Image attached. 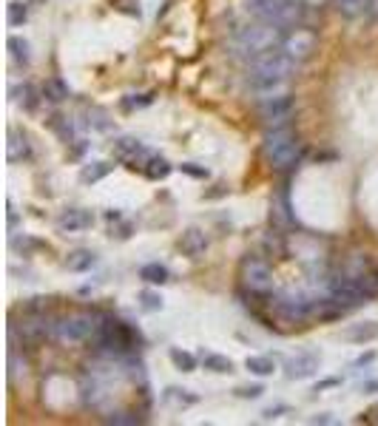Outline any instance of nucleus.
I'll use <instances>...</instances> for the list:
<instances>
[{
  "mask_svg": "<svg viewBox=\"0 0 378 426\" xmlns=\"http://www.w3.org/2000/svg\"><path fill=\"white\" fill-rule=\"evenodd\" d=\"M111 171H114V165H108V162H88V165H83V171H80V182L83 185H94V182L106 179Z\"/></svg>",
  "mask_w": 378,
  "mask_h": 426,
  "instance_id": "obj_18",
  "label": "nucleus"
},
{
  "mask_svg": "<svg viewBox=\"0 0 378 426\" xmlns=\"http://www.w3.org/2000/svg\"><path fill=\"white\" fill-rule=\"evenodd\" d=\"M54 131L60 134V139L63 142H74V125L68 123V116H54Z\"/></svg>",
  "mask_w": 378,
  "mask_h": 426,
  "instance_id": "obj_31",
  "label": "nucleus"
},
{
  "mask_svg": "<svg viewBox=\"0 0 378 426\" xmlns=\"http://www.w3.org/2000/svg\"><path fill=\"white\" fill-rule=\"evenodd\" d=\"M23 97V108L26 111H34L37 108V94H34V85L23 83V85H14L12 88V100H20Z\"/></svg>",
  "mask_w": 378,
  "mask_h": 426,
  "instance_id": "obj_26",
  "label": "nucleus"
},
{
  "mask_svg": "<svg viewBox=\"0 0 378 426\" xmlns=\"http://www.w3.org/2000/svg\"><path fill=\"white\" fill-rule=\"evenodd\" d=\"M40 94H43V97L49 100V103H63V100H68V97H72V88H68V85H66L60 77H49V80L43 83Z\"/></svg>",
  "mask_w": 378,
  "mask_h": 426,
  "instance_id": "obj_16",
  "label": "nucleus"
},
{
  "mask_svg": "<svg viewBox=\"0 0 378 426\" xmlns=\"http://www.w3.org/2000/svg\"><path fill=\"white\" fill-rule=\"evenodd\" d=\"M63 265H66L68 273H86V270H91L94 265H97V256H94L91 250H86V247H80V250L68 253Z\"/></svg>",
  "mask_w": 378,
  "mask_h": 426,
  "instance_id": "obj_15",
  "label": "nucleus"
},
{
  "mask_svg": "<svg viewBox=\"0 0 378 426\" xmlns=\"http://www.w3.org/2000/svg\"><path fill=\"white\" fill-rule=\"evenodd\" d=\"M248 14H253L262 23H273V26H296V20L301 17V9L296 6V0H248L245 3Z\"/></svg>",
  "mask_w": 378,
  "mask_h": 426,
  "instance_id": "obj_4",
  "label": "nucleus"
},
{
  "mask_svg": "<svg viewBox=\"0 0 378 426\" xmlns=\"http://www.w3.org/2000/svg\"><path fill=\"white\" fill-rule=\"evenodd\" d=\"M151 103H154L151 94H134V97L123 100V108H126V111H134V108H146V105H151Z\"/></svg>",
  "mask_w": 378,
  "mask_h": 426,
  "instance_id": "obj_34",
  "label": "nucleus"
},
{
  "mask_svg": "<svg viewBox=\"0 0 378 426\" xmlns=\"http://www.w3.org/2000/svg\"><path fill=\"white\" fill-rule=\"evenodd\" d=\"M375 336H378L375 321H364V324H356V327L344 329V338L347 341H372Z\"/></svg>",
  "mask_w": 378,
  "mask_h": 426,
  "instance_id": "obj_24",
  "label": "nucleus"
},
{
  "mask_svg": "<svg viewBox=\"0 0 378 426\" xmlns=\"http://www.w3.org/2000/svg\"><path fill=\"white\" fill-rule=\"evenodd\" d=\"M296 60L288 57L285 52H268L259 54L248 63V83L250 88L262 91V94H273L279 88H285V83L296 74Z\"/></svg>",
  "mask_w": 378,
  "mask_h": 426,
  "instance_id": "obj_1",
  "label": "nucleus"
},
{
  "mask_svg": "<svg viewBox=\"0 0 378 426\" xmlns=\"http://www.w3.org/2000/svg\"><path fill=\"white\" fill-rule=\"evenodd\" d=\"M262 392H265V387H262V384H253V387H239V389H236V395H239V398H250V400L262 398Z\"/></svg>",
  "mask_w": 378,
  "mask_h": 426,
  "instance_id": "obj_36",
  "label": "nucleus"
},
{
  "mask_svg": "<svg viewBox=\"0 0 378 426\" xmlns=\"http://www.w3.org/2000/svg\"><path fill=\"white\" fill-rule=\"evenodd\" d=\"M139 278H143L146 284H168L171 281V270L159 265V262H148L139 267Z\"/></svg>",
  "mask_w": 378,
  "mask_h": 426,
  "instance_id": "obj_17",
  "label": "nucleus"
},
{
  "mask_svg": "<svg viewBox=\"0 0 378 426\" xmlns=\"http://www.w3.org/2000/svg\"><path fill=\"white\" fill-rule=\"evenodd\" d=\"M174 171V165L168 162V159H162V156H151L148 159V165L143 168V174L148 176V179H154V182H159V179H165Z\"/></svg>",
  "mask_w": 378,
  "mask_h": 426,
  "instance_id": "obj_22",
  "label": "nucleus"
},
{
  "mask_svg": "<svg viewBox=\"0 0 378 426\" xmlns=\"http://www.w3.org/2000/svg\"><path fill=\"white\" fill-rule=\"evenodd\" d=\"M114 156L120 159V162H126L128 168H139V171H143L154 154H151L139 139H134V136H120V139L114 142Z\"/></svg>",
  "mask_w": 378,
  "mask_h": 426,
  "instance_id": "obj_9",
  "label": "nucleus"
},
{
  "mask_svg": "<svg viewBox=\"0 0 378 426\" xmlns=\"http://www.w3.org/2000/svg\"><path fill=\"white\" fill-rule=\"evenodd\" d=\"M139 301H143V310H148V313L162 310V296L154 293V290H143V293H139Z\"/></svg>",
  "mask_w": 378,
  "mask_h": 426,
  "instance_id": "obj_32",
  "label": "nucleus"
},
{
  "mask_svg": "<svg viewBox=\"0 0 378 426\" xmlns=\"http://www.w3.org/2000/svg\"><path fill=\"white\" fill-rule=\"evenodd\" d=\"M94 225V213L83 210V207H68L60 213V219H57V230L60 233H80L86 227Z\"/></svg>",
  "mask_w": 378,
  "mask_h": 426,
  "instance_id": "obj_12",
  "label": "nucleus"
},
{
  "mask_svg": "<svg viewBox=\"0 0 378 426\" xmlns=\"http://www.w3.org/2000/svg\"><path fill=\"white\" fill-rule=\"evenodd\" d=\"M281 43H285V32L281 26H273V23H253V26H245L239 29V34L233 37L230 49L236 57H259V54H268V52H276L281 49Z\"/></svg>",
  "mask_w": 378,
  "mask_h": 426,
  "instance_id": "obj_2",
  "label": "nucleus"
},
{
  "mask_svg": "<svg viewBox=\"0 0 378 426\" xmlns=\"http://www.w3.org/2000/svg\"><path fill=\"white\" fill-rule=\"evenodd\" d=\"M245 367H248L253 375H259V378H268V375L276 372V361L270 358V355H248V358H245Z\"/></svg>",
  "mask_w": 378,
  "mask_h": 426,
  "instance_id": "obj_21",
  "label": "nucleus"
},
{
  "mask_svg": "<svg viewBox=\"0 0 378 426\" xmlns=\"http://www.w3.org/2000/svg\"><path fill=\"white\" fill-rule=\"evenodd\" d=\"M97 327H100V318L97 316H91V313H72V316H63L57 318L54 324V338L60 341H86L88 336L97 333Z\"/></svg>",
  "mask_w": 378,
  "mask_h": 426,
  "instance_id": "obj_5",
  "label": "nucleus"
},
{
  "mask_svg": "<svg viewBox=\"0 0 378 426\" xmlns=\"http://www.w3.org/2000/svg\"><path fill=\"white\" fill-rule=\"evenodd\" d=\"M372 9V0H336V12L344 17H359Z\"/></svg>",
  "mask_w": 378,
  "mask_h": 426,
  "instance_id": "obj_23",
  "label": "nucleus"
},
{
  "mask_svg": "<svg viewBox=\"0 0 378 426\" xmlns=\"http://www.w3.org/2000/svg\"><path fill=\"white\" fill-rule=\"evenodd\" d=\"M262 154H265L268 165H270V168H276V171H288V168H293V165H299V159H301V145H299V136H296V131L290 128V123L273 125V128L265 134Z\"/></svg>",
  "mask_w": 378,
  "mask_h": 426,
  "instance_id": "obj_3",
  "label": "nucleus"
},
{
  "mask_svg": "<svg viewBox=\"0 0 378 426\" xmlns=\"http://www.w3.org/2000/svg\"><path fill=\"white\" fill-rule=\"evenodd\" d=\"M32 156V145H29V139L26 134H23L20 128L9 125V136H6V159L9 162H23V159H29Z\"/></svg>",
  "mask_w": 378,
  "mask_h": 426,
  "instance_id": "obj_14",
  "label": "nucleus"
},
{
  "mask_svg": "<svg viewBox=\"0 0 378 426\" xmlns=\"http://www.w3.org/2000/svg\"><path fill=\"white\" fill-rule=\"evenodd\" d=\"M270 307L288 321H304L313 316V301H307L304 296H296V293H279L273 296Z\"/></svg>",
  "mask_w": 378,
  "mask_h": 426,
  "instance_id": "obj_7",
  "label": "nucleus"
},
{
  "mask_svg": "<svg viewBox=\"0 0 378 426\" xmlns=\"http://www.w3.org/2000/svg\"><path fill=\"white\" fill-rule=\"evenodd\" d=\"M316 32L310 29H293L290 34H285V43H281V52H285L288 57H293L296 63H304L310 60L313 52H316Z\"/></svg>",
  "mask_w": 378,
  "mask_h": 426,
  "instance_id": "obj_8",
  "label": "nucleus"
},
{
  "mask_svg": "<svg viewBox=\"0 0 378 426\" xmlns=\"http://www.w3.org/2000/svg\"><path fill=\"white\" fill-rule=\"evenodd\" d=\"M339 384H341V378H324V381H319L316 392H321V389H330V387H339Z\"/></svg>",
  "mask_w": 378,
  "mask_h": 426,
  "instance_id": "obj_38",
  "label": "nucleus"
},
{
  "mask_svg": "<svg viewBox=\"0 0 378 426\" xmlns=\"http://www.w3.org/2000/svg\"><path fill=\"white\" fill-rule=\"evenodd\" d=\"M370 12H372V14L378 17V0H372V9H370Z\"/></svg>",
  "mask_w": 378,
  "mask_h": 426,
  "instance_id": "obj_40",
  "label": "nucleus"
},
{
  "mask_svg": "<svg viewBox=\"0 0 378 426\" xmlns=\"http://www.w3.org/2000/svg\"><path fill=\"white\" fill-rule=\"evenodd\" d=\"M290 111H293V97L290 94H276V97H268L259 103V114L265 116L270 125H285L290 120Z\"/></svg>",
  "mask_w": 378,
  "mask_h": 426,
  "instance_id": "obj_10",
  "label": "nucleus"
},
{
  "mask_svg": "<svg viewBox=\"0 0 378 426\" xmlns=\"http://www.w3.org/2000/svg\"><path fill=\"white\" fill-rule=\"evenodd\" d=\"M179 171L188 174V176H194V179H208V168H202V165H197V162H182Z\"/></svg>",
  "mask_w": 378,
  "mask_h": 426,
  "instance_id": "obj_35",
  "label": "nucleus"
},
{
  "mask_svg": "<svg viewBox=\"0 0 378 426\" xmlns=\"http://www.w3.org/2000/svg\"><path fill=\"white\" fill-rule=\"evenodd\" d=\"M20 372H26V361L20 358V352H17L14 344H12V349H9V384H12V387L17 384Z\"/></svg>",
  "mask_w": 378,
  "mask_h": 426,
  "instance_id": "obj_29",
  "label": "nucleus"
},
{
  "mask_svg": "<svg viewBox=\"0 0 378 426\" xmlns=\"http://www.w3.org/2000/svg\"><path fill=\"white\" fill-rule=\"evenodd\" d=\"M197 395H188V389H177V387H171V389H165V404H174V407H194L197 404Z\"/></svg>",
  "mask_w": 378,
  "mask_h": 426,
  "instance_id": "obj_27",
  "label": "nucleus"
},
{
  "mask_svg": "<svg viewBox=\"0 0 378 426\" xmlns=\"http://www.w3.org/2000/svg\"><path fill=\"white\" fill-rule=\"evenodd\" d=\"M106 420H108V423H120V426H137V423H143V418H139V415H131V412H111Z\"/></svg>",
  "mask_w": 378,
  "mask_h": 426,
  "instance_id": "obj_33",
  "label": "nucleus"
},
{
  "mask_svg": "<svg viewBox=\"0 0 378 426\" xmlns=\"http://www.w3.org/2000/svg\"><path fill=\"white\" fill-rule=\"evenodd\" d=\"M202 364L205 369L217 372V375H230L233 372V361L228 355H219V352H202Z\"/></svg>",
  "mask_w": 378,
  "mask_h": 426,
  "instance_id": "obj_20",
  "label": "nucleus"
},
{
  "mask_svg": "<svg viewBox=\"0 0 378 426\" xmlns=\"http://www.w3.org/2000/svg\"><path fill=\"white\" fill-rule=\"evenodd\" d=\"M179 250L188 258H199L208 250V236H205V230H199V227L182 230V236H179Z\"/></svg>",
  "mask_w": 378,
  "mask_h": 426,
  "instance_id": "obj_13",
  "label": "nucleus"
},
{
  "mask_svg": "<svg viewBox=\"0 0 378 426\" xmlns=\"http://www.w3.org/2000/svg\"><path fill=\"white\" fill-rule=\"evenodd\" d=\"M242 284H245V290H250L256 296H268L273 290V273L265 262H259V258H245L242 262Z\"/></svg>",
  "mask_w": 378,
  "mask_h": 426,
  "instance_id": "obj_6",
  "label": "nucleus"
},
{
  "mask_svg": "<svg viewBox=\"0 0 378 426\" xmlns=\"http://www.w3.org/2000/svg\"><path fill=\"white\" fill-rule=\"evenodd\" d=\"M270 219L279 225V227H290V216H288V207H285V196L273 202V210H270Z\"/></svg>",
  "mask_w": 378,
  "mask_h": 426,
  "instance_id": "obj_30",
  "label": "nucleus"
},
{
  "mask_svg": "<svg viewBox=\"0 0 378 426\" xmlns=\"http://www.w3.org/2000/svg\"><path fill=\"white\" fill-rule=\"evenodd\" d=\"M6 20H9V26H23V23L29 20V9H26V3H20V0L9 3V9H6Z\"/></svg>",
  "mask_w": 378,
  "mask_h": 426,
  "instance_id": "obj_28",
  "label": "nucleus"
},
{
  "mask_svg": "<svg viewBox=\"0 0 378 426\" xmlns=\"http://www.w3.org/2000/svg\"><path fill=\"white\" fill-rule=\"evenodd\" d=\"M168 355H171V364H174L179 372H194V369H197V355L185 352V349H179V347H174Z\"/></svg>",
  "mask_w": 378,
  "mask_h": 426,
  "instance_id": "obj_25",
  "label": "nucleus"
},
{
  "mask_svg": "<svg viewBox=\"0 0 378 426\" xmlns=\"http://www.w3.org/2000/svg\"><path fill=\"white\" fill-rule=\"evenodd\" d=\"M281 412H288V407H270V409L262 412V418H265V420H273V418H279Z\"/></svg>",
  "mask_w": 378,
  "mask_h": 426,
  "instance_id": "obj_37",
  "label": "nucleus"
},
{
  "mask_svg": "<svg viewBox=\"0 0 378 426\" xmlns=\"http://www.w3.org/2000/svg\"><path fill=\"white\" fill-rule=\"evenodd\" d=\"M9 225H12V227L17 225V213H14V205H12V202H9Z\"/></svg>",
  "mask_w": 378,
  "mask_h": 426,
  "instance_id": "obj_39",
  "label": "nucleus"
},
{
  "mask_svg": "<svg viewBox=\"0 0 378 426\" xmlns=\"http://www.w3.org/2000/svg\"><path fill=\"white\" fill-rule=\"evenodd\" d=\"M6 45H9L12 60H14L17 65H29V63H32V45H29V40H23V37L12 34Z\"/></svg>",
  "mask_w": 378,
  "mask_h": 426,
  "instance_id": "obj_19",
  "label": "nucleus"
},
{
  "mask_svg": "<svg viewBox=\"0 0 378 426\" xmlns=\"http://www.w3.org/2000/svg\"><path fill=\"white\" fill-rule=\"evenodd\" d=\"M321 367V358L316 352H296L290 355V358L285 361V375L290 378V381H304V378H313Z\"/></svg>",
  "mask_w": 378,
  "mask_h": 426,
  "instance_id": "obj_11",
  "label": "nucleus"
}]
</instances>
